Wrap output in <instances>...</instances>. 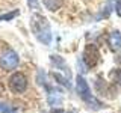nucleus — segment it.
Wrapping results in <instances>:
<instances>
[{"instance_id":"1","label":"nucleus","mask_w":121,"mask_h":113,"mask_svg":"<svg viewBox=\"0 0 121 113\" xmlns=\"http://www.w3.org/2000/svg\"><path fill=\"white\" fill-rule=\"evenodd\" d=\"M30 26H32V30L35 33L36 39L39 42H43L45 45L50 44L52 41V33H50V26H48V21L45 20L43 15L36 14L30 18Z\"/></svg>"},{"instance_id":"2","label":"nucleus","mask_w":121,"mask_h":113,"mask_svg":"<svg viewBox=\"0 0 121 113\" xmlns=\"http://www.w3.org/2000/svg\"><path fill=\"white\" fill-rule=\"evenodd\" d=\"M0 66L6 71H12L18 66V54L11 48H6L0 53Z\"/></svg>"},{"instance_id":"3","label":"nucleus","mask_w":121,"mask_h":113,"mask_svg":"<svg viewBox=\"0 0 121 113\" xmlns=\"http://www.w3.org/2000/svg\"><path fill=\"white\" fill-rule=\"evenodd\" d=\"M83 60H85L86 66H89V68L97 65L98 60H100V51H98L97 45H94V44L86 45L85 50H83Z\"/></svg>"},{"instance_id":"4","label":"nucleus","mask_w":121,"mask_h":113,"mask_svg":"<svg viewBox=\"0 0 121 113\" xmlns=\"http://www.w3.org/2000/svg\"><path fill=\"white\" fill-rule=\"evenodd\" d=\"M76 90H77L79 97H80L83 101H86V103H89V101L94 98L92 93H91V89H89L88 81H86L85 77L80 75V74L76 77Z\"/></svg>"},{"instance_id":"5","label":"nucleus","mask_w":121,"mask_h":113,"mask_svg":"<svg viewBox=\"0 0 121 113\" xmlns=\"http://www.w3.org/2000/svg\"><path fill=\"white\" fill-rule=\"evenodd\" d=\"M9 88L17 93H23L27 89V78H26V75L21 73L12 74L9 78Z\"/></svg>"},{"instance_id":"6","label":"nucleus","mask_w":121,"mask_h":113,"mask_svg":"<svg viewBox=\"0 0 121 113\" xmlns=\"http://www.w3.org/2000/svg\"><path fill=\"white\" fill-rule=\"evenodd\" d=\"M108 44H109V48H111L112 51L121 50V33H120V30H112V32L109 33Z\"/></svg>"},{"instance_id":"7","label":"nucleus","mask_w":121,"mask_h":113,"mask_svg":"<svg viewBox=\"0 0 121 113\" xmlns=\"http://www.w3.org/2000/svg\"><path fill=\"white\" fill-rule=\"evenodd\" d=\"M47 101L52 107H59V105L62 104V93H60L59 90H52V92L48 93Z\"/></svg>"},{"instance_id":"8","label":"nucleus","mask_w":121,"mask_h":113,"mask_svg":"<svg viewBox=\"0 0 121 113\" xmlns=\"http://www.w3.org/2000/svg\"><path fill=\"white\" fill-rule=\"evenodd\" d=\"M44 2V5H45V8H47L48 11H58L60 6H62V2L64 0H43Z\"/></svg>"},{"instance_id":"9","label":"nucleus","mask_w":121,"mask_h":113,"mask_svg":"<svg viewBox=\"0 0 121 113\" xmlns=\"http://www.w3.org/2000/svg\"><path fill=\"white\" fill-rule=\"evenodd\" d=\"M109 77H111V80H113L115 83H118L121 86V68H115L113 71L109 73Z\"/></svg>"},{"instance_id":"10","label":"nucleus","mask_w":121,"mask_h":113,"mask_svg":"<svg viewBox=\"0 0 121 113\" xmlns=\"http://www.w3.org/2000/svg\"><path fill=\"white\" fill-rule=\"evenodd\" d=\"M53 77H55V78H56V80H58V83H60V85H64V86H65V88H68V89H70V88H71V83H70V81H68V80H67V78H64V77H62V75H59V74H56V73H53Z\"/></svg>"},{"instance_id":"11","label":"nucleus","mask_w":121,"mask_h":113,"mask_svg":"<svg viewBox=\"0 0 121 113\" xmlns=\"http://www.w3.org/2000/svg\"><path fill=\"white\" fill-rule=\"evenodd\" d=\"M0 113H15V109L9 104L0 103Z\"/></svg>"},{"instance_id":"12","label":"nucleus","mask_w":121,"mask_h":113,"mask_svg":"<svg viewBox=\"0 0 121 113\" xmlns=\"http://www.w3.org/2000/svg\"><path fill=\"white\" fill-rule=\"evenodd\" d=\"M15 15H18V11H14V12H8L5 15H0V21L3 20H11V18H14Z\"/></svg>"},{"instance_id":"13","label":"nucleus","mask_w":121,"mask_h":113,"mask_svg":"<svg viewBox=\"0 0 121 113\" xmlns=\"http://www.w3.org/2000/svg\"><path fill=\"white\" fill-rule=\"evenodd\" d=\"M27 5L32 8V9H39V3H38V0H27Z\"/></svg>"},{"instance_id":"14","label":"nucleus","mask_w":121,"mask_h":113,"mask_svg":"<svg viewBox=\"0 0 121 113\" xmlns=\"http://www.w3.org/2000/svg\"><path fill=\"white\" fill-rule=\"evenodd\" d=\"M115 9H117V14L121 17V0H118L117 2V5H115Z\"/></svg>"},{"instance_id":"15","label":"nucleus","mask_w":121,"mask_h":113,"mask_svg":"<svg viewBox=\"0 0 121 113\" xmlns=\"http://www.w3.org/2000/svg\"><path fill=\"white\" fill-rule=\"evenodd\" d=\"M115 62H117V63H120V65H121V53H120V54H118V56L115 57Z\"/></svg>"}]
</instances>
